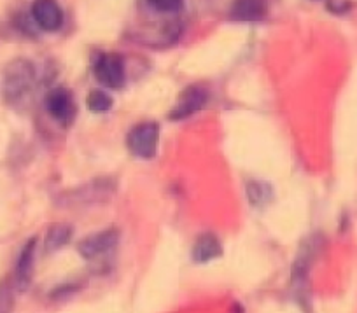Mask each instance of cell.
<instances>
[{"instance_id":"obj_7","label":"cell","mask_w":357,"mask_h":313,"mask_svg":"<svg viewBox=\"0 0 357 313\" xmlns=\"http://www.w3.org/2000/svg\"><path fill=\"white\" fill-rule=\"evenodd\" d=\"M46 107L47 112L63 126L72 125L75 114H77L74 96H72V93L67 88H61V86L51 89L46 98Z\"/></svg>"},{"instance_id":"obj_17","label":"cell","mask_w":357,"mask_h":313,"mask_svg":"<svg viewBox=\"0 0 357 313\" xmlns=\"http://www.w3.org/2000/svg\"><path fill=\"white\" fill-rule=\"evenodd\" d=\"M352 8L354 2H350V0H328L326 2V9L336 16L347 15V13L352 11Z\"/></svg>"},{"instance_id":"obj_5","label":"cell","mask_w":357,"mask_h":313,"mask_svg":"<svg viewBox=\"0 0 357 313\" xmlns=\"http://www.w3.org/2000/svg\"><path fill=\"white\" fill-rule=\"evenodd\" d=\"M119 231L118 229H104V231L93 233V235L86 236L77 245V252L84 259L93 261L98 257H104L111 254L118 247Z\"/></svg>"},{"instance_id":"obj_2","label":"cell","mask_w":357,"mask_h":313,"mask_svg":"<svg viewBox=\"0 0 357 313\" xmlns=\"http://www.w3.org/2000/svg\"><path fill=\"white\" fill-rule=\"evenodd\" d=\"M116 191V184L112 178H97L89 184L79 185L72 191L63 192L60 196V205L77 206V205H93V203L107 201Z\"/></svg>"},{"instance_id":"obj_10","label":"cell","mask_w":357,"mask_h":313,"mask_svg":"<svg viewBox=\"0 0 357 313\" xmlns=\"http://www.w3.org/2000/svg\"><path fill=\"white\" fill-rule=\"evenodd\" d=\"M266 15V0H233L229 9V18L235 22H259Z\"/></svg>"},{"instance_id":"obj_3","label":"cell","mask_w":357,"mask_h":313,"mask_svg":"<svg viewBox=\"0 0 357 313\" xmlns=\"http://www.w3.org/2000/svg\"><path fill=\"white\" fill-rule=\"evenodd\" d=\"M158 142H160V126L154 121L133 126L126 137V146L130 153L140 160H153L156 156Z\"/></svg>"},{"instance_id":"obj_12","label":"cell","mask_w":357,"mask_h":313,"mask_svg":"<svg viewBox=\"0 0 357 313\" xmlns=\"http://www.w3.org/2000/svg\"><path fill=\"white\" fill-rule=\"evenodd\" d=\"M72 229L70 224H63V222H58V224H53L46 233V238H44V249H46L47 254L56 252L61 247L67 245L72 238Z\"/></svg>"},{"instance_id":"obj_13","label":"cell","mask_w":357,"mask_h":313,"mask_svg":"<svg viewBox=\"0 0 357 313\" xmlns=\"http://www.w3.org/2000/svg\"><path fill=\"white\" fill-rule=\"evenodd\" d=\"M247 199L254 206H266L273 199L272 185L261 181H250L245 188Z\"/></svg>"},{"instance_id":"obj_9","label":"cell","mask_w":357,"mask_h":313,"mask_svg":"<svg viewBox=\"0 0 357 313\" xmlns=\"http://www.w3.org/2000/svg\"><path fill=\"white\" fill-rule=\"evenodd\" d=\"M36 247H37V240L36 238L29 240L18 257V263H16V277H15V285L18 291H26L30 282H32L33 264H36Z\"/></svg>"},{"instance_id":"obj_8","label":"cell","mask_w":357,"mask_h":313,"mask_svg":"<svg viewBox=\"0 0 357 313\" xmlns=\"http://www.w3.org/2000/svg\"><path fill=\"white\" fill-rule=\"evenodd\" d=\"M32 18L44 32H56L63 25V11L56 0H33Z\"/></svg>"},{"instance_id":"obj_1","label":"cell","mask_w":357,"mask_h":313,"mask_svg":"<svg viewBox=\"0 0 357 313\" xmlns=\"http://www.w3.org/2000/svg\"><path fill=\"white\" fill-rule=\"evenodd\" d=\"M36 81V67L26 58H16L4 68L2 75V95L9 103L25 98Z\"/></svg>"},{"instance_id":"obj_14","label":"cell","mask_w":357,"mask_h":313,"mask_svg":"<svg viewBox=\"0 0 357 313\" xmlns=\"http://www.w3.org/2000/svg\"><path fill=\"white\" fill-rule=\"evenodd\" d=\"M86 105L93 114H105L112 109V96L104 89H93L86 98Z\"/></svg>"},{"instance_id":"obj_11","label":"cell","mask_w":357,"mask_h":313,"mask_svg":"<svg viewBox=\"0 0 357 313\" xmlns=\"http://www.w3.org/2000/svg\"><path fill=\"white\" fill-rule=\"evenodd\" d=\"M222 254V245L219 242V238L212 233H204L197 238L195 242L193 250H191V257H193L195 263L204 264L211 263V261L218 259Z\"/></svg>"},{"instance_id":"obj_4","label":"cell","mask_w":357,"mask_h":313,"mask_svg":"<svg viewBox=\"0 0 357 313\" xmlns=\"http://www.w3.org/2000/svg\"><path fill=\"white\" fill-rule=\"evenodd\" d=\"M95 75L109 89H121L125 84V60L118 53H104L95 61Z\"/></svg>"},{"instance_id":"obj_16","label":"cell","mask_w":357,"mask_h":313,"mask_svg":"<svg viewBox=\"0 0 357 313\" xmlns=\"http://www.w3.org/2000/svg\"><path fill=\"white\" fill-rule=\"evenodd\" d=\"M15 306V294H13V285L4 282L0 285V313H11Z\"/></svg>"},{"instance_id":"obj_6","label":"cell","mask_w":357,"mask_h":313,"mask_svg":"<svg viewBox=\"0 0 357 313\" xmlns=\"http://www.w3.org/2000/svg\"><path fill=\"white\" fill-rule=\"evenodd\" d=\"M208 93L204 86L195 84L188 86L181 95H178L177 102H175L174 109L170 111V119L172 121H181V119H188L193 114L200 112L204 109V105L207 103Z\"/></svg>"},{"instance_id":"obj_15","label":"cell","mask_w":357,"mask_h":313,"mask_svg":"<svg viewBox=\"0 0 357 313\" xmlns=\"http://www.w3.org/2000/svg\"><path fill=\"white\" fill-rule=\"evenodd\" d=\"M146 2L163 15H177L184 8V0H146Z\"/></svg>"}]
</instances>
